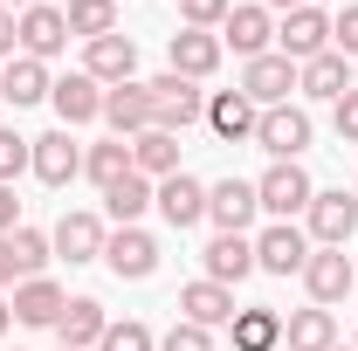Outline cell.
Instances as JSON below:
<instances>
[{
  "label": "cell",
  "mask_w": 358,
  "mask_h": 351,
  "mask_svg": "<svg viewBox=\"0 0 358 351\" xmlns=\"http://www.w3.org/2000/svg\"><path fill=\"white\" fill-rule=\"evenodd\" d=\"M179 324H200V331H214V324H234V289L227 282H186L179 289Z\"/></svg>",
  "instance_id": "17"
},
{
  "label": "cell",
  "mask_w": 358,
  "mask_h": 351,
  "mask_svg": "<svg viewBox=\"0 0 358 351\" xmlns=\"http://www.w3.org/2000/svg\"><path fill=\"white\" fill-rule=\"evenodd\" d=\"M303 220H310L303 234H310L317 248H345V241H352V227H358V200L345 193V186H324L310 207H303Z\"/></svg>",
  "instance_id": "3"
},
{
  "label": "cell",
  "mask_w": 358,
  "mask_h": 351,
  "mask_svg": "<svg viewBox=\"0 0 358 351\" xmlns=\"http://www.w3.org/2000/svg\"><path fill=\"white\" fill-rule=\"evenodd\" d=\"M331 48V14L324 7H296V14H282V28H275V55H289L296 69L317 62Z\"/></svg>",
  "instance_id": "5"
},
{
  "label": "cell",
  "mask_w": 358,
  "mask_h": 351,
  "mask_svg": "<svg viewBox=\"0 0 358 351\" xmlns=\"http://www.w3.org/2000/svg\"><path fill=\"white\" fill-rule=\"evenodd\" d=\"M152 193H159V186H152L145 173H124L117 186H103V214L117 220V227H138V214L152 207Z\"/></svg>",
  "instance_id": "30"
},
{
  "label": "cell",
  "mask_w": 358,
  "mask_h": 351,
  "mask_svg": "<svg viewBox=\"0 0 358 351\" xmlns=\"http://www.w3.org/2000/svg\"><path fill=\"white\" fill-rule=\"evenodd\" d=\"M303 289H310V303L317 310H331V303H345L358 289V268L345 248H310V262H303Z\"/></svg>",
  "instance_id": "4"
},
{
  "label": "cell",
  "mask_w": 358,
  "mask_h": 351,
  "mask_svg": "<svg viewBox=\"0 0 358 351\" xmlns=\"http://www.w3.org/2000/svg\"><path fill=\"white\" fill-rule=\"evenodd\" d=\"M331 48H338V55H358V7L331 14Z\"/></svg>",
  "instance_id": "39"
},
{
  "label": "cell",
  "mask_w": 358,
  "mask_h": 351,
  "mask_svg": "<svg viewBox=\"0 0 358 351\" xmlns=\"http://www.w3.org/2000/svg\"><path fill=\"white\" fill-rule=\"evenodd\" d=\"M48 248L62 262H103V220L96 214H62L55 234H48Z\"/></svg>",
  "instance_id": "20"
},
{
  "label": "cell",
  "mask_w": 358,
  "mask_h": 351,
  "mask_svg": "<svg viewBox=\"0 0 358 351\" xmlns=\"http://www.w3.org/2000/svg\"><path fill=\"white\" fill-rule=\"evenodd\" d=\"M255 214H262V200H255V179H221V186H207V220H214L221 234H241Z\"/></svg>",
  "instance_id": "12"
},
{
  "label": "cell",
  "mask_w": 358,
  "mask_h": 351,
  "mask_svg": "<svg viewBox=\"0 0 358 351\" xmlns=\"http://www.w3.org/2000/svg\"><path fill=\"white\" fill-rule=\"evenodd\" d=\"M14 282V248H7V234H0V289Z\"/></svg>",
  "instance_id": "42"
},
{
  "label": "cell",
  "mask_w": 358,
  "mask_h": 351,
  "mask_svg": "<svg viewBox=\"0 0 358 351\" xmlns=\"http://www.w3.org/2000/svg\"><path fill=\"white\" fill-rule=\"evenodd\" d=\"M296 89H303V96H317V103H338V96L352 89V55L324 48L317 62H303V69H296Z\"/></svg>",
  "instance_id": "22"
},
{
  "label": "cell",
  "mask_w": 358,
  "mask_h": 351,
  "mask_svg": "<svg viewBox=\"0 0 358 351\" xmlns=\"http://www.w3.org/2000/svg\"><path fill=\"white\" fill-rule=\"evenodd\" d=\"M331 124H338V138H345V145H358V83L331 103Z\"/></svg>",
  "instance_id": "38"
},
{
  "label": "cell",
  "mask_w": 358,
  "mask_h": 351,
  "mask_svg": "<svg viewBox=\"0 0 358 351\" xmlns=\"http://www.w3.org/2000/svg\"><path fill=\"white\" fill-rule=\"evenodd\" d=\"M83 76H96L103 89L138 83V42L131 35H96V42H83Z\"/></svg>",
  "instance_id": "10"
},
{
  "label": "cell",
  "mask_w": 358,
  "mask_h": 351,
  "mask_svg": "<svg viewBox=\"0 0 358 351\" xmlns=\"http://www.w3.org/2000/svg\"><path fill=\"white\" fill-rule=\"evenodd\" d=\"M262 7H282V14H296V7H310V0H262Z\"/></svg>",
  "instance_id": "44"
},
{
  "label": "cell",
  "mask_w": 358,
  "mask_h": 351,
  "mask_svg": "<svg viewBox=\"0 0 358 351\" xmlns=\"http://www.w3.org/2000/svg\"><path fill=\"white\" fill-rule=\"evenodd\" d=\"M227 7H234V0H179L186 28H221V21H227Z\"/></svg>",
  "instance_id": "37"
},
{
  "label": "cell",
  "mask_w": 358,
  "mask_h": 351,
  "mask_svg": "<svg viewBox=\"0 0 358 351\" xmlns=\"http://www.w3.org/2000/svg\"><path fill=\"white\" fill-rule=\"evenodd\" d=\"M48 89H55V83H48V62H35V55H14V62L0 69V96H7L14 110H28V103H42Z\"/></svg>",
  "instance_id": "25"
},
{
  "label": "cell",
  "mask_w": 358,
  "mask_h": 351,
  "mask_svg": "<svg viewBox=\"0 0 358 351\" xmlns=\"http://www.w3.org/2000/svg\"><path fill=\"white\" fill-rule=\"evenodd\" d=\"M227 331H234V351H282V317H275V310H234V324H227Z\"/></svg>",
  "instance_id": "29"
},
{
  "label": "cell",
  "mask_w": 358,
  "mask_h": 351,
  "mask_svg": "<svg viewBox=\"0 0 358 351\" xmlns=\"http://www.w3.org/2000/svg\"><path fill=\"white\" fill-rule=\"evenodd\" d=\"M352 351H358V345H352Z\"/></svg>",
  "instance_id": "48"
},
{
  "label": "cell",
  "mask_w": 358,
  "mask_h": 351,
  "mask_svg": "<svg viewBox=\"0 0 358 351\" xmlns=\"http://www.w3.org/2000/svg\"><path fill=\"white\" fill-rule=\"evenodd\" d=\"M28 173L42 179V186H69V179L83 173V145H76L69 131L35 138V152H28Z\"/></svg>",
  "instance_id": "13"
},
{
  "label": "cell",
  "mask_w": 358,
  "mask_h": 351,
  "mask_svg": "<svg viewBox=\"0 0 358 351\" xmlns=\"http://www.w3.org/2000/svg\"><path fill=\"white\" fill-rule=\"evenodd\" d=\"M62 21H69V35H83V42L117 35V0H69V7H62Z\"/></svg>",
  "instance_id": "31"
},
{
  "label": "cell",
  "mask_w": 358,
  "mask_h": 351,
  "mask_svg": "<svg viewBox=\"0 0 358 351\" xmlns=\"http://www.w3.org/2000/svg\"><path fill=\"white\" fill-rule=\"evenodd\" d=\"M7 248H14V275H21V282H28V275H42L48 255H55L42 227H14V234H7Z\"/></svg>",
  "instance_id": "33"
},
{
  "label": "cell",
  "mask_w": 358,
  "mask_h": 351,
  "mask_svg": "<svg viewBox=\"0 0 358 351\" xmlns=\"http://www.w3.org/2000/svg\"><path fill=\"white\" fill-rule=\"evenodd\" d=\"M55 351H69V345H55Z\"/></svg>",
  "instance_id": "47"
},
{
  "label": "cell",
  "mask_w": 358,
  "mask_h": 351,
  "mask_svg": "<svg viewBox=\"0 0 358 351\" xmlns=\"http://www.w3.org/2000/svg\"><path fill=\"white\" fill-rule=\"evenodd\" d=\"M131 173H145L152 186L179 173V138L173 131H138L131 138Z\"/></svg>",
  "instance_id": "26"
},
{
  "label": "cell",
  "mask_w": 358,
  "mask_h": 351,
  "mask_svg": "<svg viewBox=\"0 0 358 351\" xmlns=\"http://www.w3.org/2000/svg\"><path fill=\"white\" fill-rule=\"evenodd\" d=\"M152 131H186V124H200V117H207V96H200V89L186 83V76H173V69H166V76H152Z\"/></svg>",
  "instance_id": "1"
},
{
  "label": "cell",
  "mask_w": 358,
  "mask_h": 351,
  "mask_svg": "<svg viewBox=\"0 0 358 351\" xmlns=\"http://www.w3.org/2000/svg\"><path fill=\"white\" fill-rule=\"evenodd\" d=\"M331 351H345V345H331Z\"/></svg>",
  "instance_id": "46"
},
{
  "label": "cell",
  "mask_w": 358,
  "mask_h": 351,
  "mask_svg": "<svg viewBox=\"0 0 358 351\" xmlns=\"http://www.w3.org/2000/svg\"><path fill=\"white\" fill-rule=\"evenodd\" d=\"M338 345V324H331V310H296V317H282V351H331Z\"/></svg>",
  "instance_id": "28"
},
{
  "label": "cell",
  "mask_w": 358,
  "mask_h": 351,
  "mask_svg": "<svg viewBox=\"0 0 358 351\" xmlns=\"http://www.w3.org/2000/svg\"><path fill=\"white\" fill-rule=\"evenodd\" d=\"M14 21H21V55H35V62H55V55L69 48L62 7H28V14H14Z\"/></svg>",
  "instance_id": "18"
},
{
  "label": "cell",
  "mask_w": 358,
  "mask_h": 351,
  "mask_svg": "<svg viewBox=\"0 0 358 351\" xmlns=\"http://www.w3.org/2000/svg\"><path fill=\"white\" fill-rule=\"evenodd\" d=\"M103 331H110V317H103L96 296H69L62 317H55V338H62L69 351H96V345H103Z\"/></svg>",
  "instance_id": "19"
},
{
  "label": "cell",
  "mask_w": 358,
  "mask_h": 351,
  "mask_svg": "<svg viewBox=\"0 0 358 351\" xmlns=\"http://www.w3.org/2000/svg\"><path fill=\"white\" fill-rule=\"evenodd\" d=\"M83 173L96 186H117V179L131 173V138H103V145H90L83 152Z\"/></svg>",
  "instance_id": "32"
},
{
  "label": "cell",
  "mask_w": 358,
  "mask_h": 351,
  "mask_svg": "<svg viewBox=\"0 0 358 351\" xmlns=\"http://www.w3.org/2000/svg\"><path fill=\"white\" fill-rule=\"evenodd\" d=\"M159 351H214V331H200V324H173V331L159 338Z\"/></svg>",
  "instance_id": "36"
},
{
  "label": "cell",
  "mask_w": 358,
  "mask_h": 351,
  "mask_svg": "<svg viewBox=\"0 0 358 351\" xmlns=\"http://www.w3.org/2000/svg\"><path fill=\"white\" fill-rule=\"evenodd\" d=\"M255 200H262V214L289 220V214H303V207L317 200V186H310V173H303L296 159H275V166L255 179Z\"/></svg>",
  "instance_id": "2"
},
{
  "label": "cell",
  "mask_w": 358,
  "mask_h": 351,
  "mask_svg": "<svg viewBox=\"0 0 358 351\" xmlns=\"http://www.w3.org/2000/svg\"><path fill=\"white\" fill-rule=\"evenodd\" d=\"M103 268H110L117 282H145V275L159 268V241H152L145 227H117V234H103Z\"/></svg>",
  "instance_id": "9"
},
{
  "label": "cell",
  "mask_w": 358,
  "mask_h": 351,
  "mask_svg": "<svg viewBox=\"0 0 358 351\" xmlns=\"http://www.w3.org/2000/svg\"><path fill=\"white\" fill-rule=\"evenodd\" d=\"M255 117H262V110H255V103H248L241 89H221V96H207V124H214V131H221L227 145L255 138Z\"/></svg>",
  "instance_id": "27"
},
{
  "label": "cell",
  "mask_w": 358,
  "mask_h": 351,
  "mask_svg": "<svg viewBox=\"0 0 358 351\" xmlns=\"http://www.w3.org/2000/svg\"><path fill=\"white\" fill-rule=\"evenodd\" d=\"M200 262H207V282H227V289H234L241 275H255V241H248V234H214Z\"/></svg>",
  "instance_id": "23"
},
{
  "label": "cell",
  "mask_w": 358,
  "mask_h": 351,
  "mask_svg": "<svg viewBox=\"0 0 358 351\" xmlns=\"http://www.w3.org/2000/svg\"><path fill=\"white\" fill-rule=\"evenodd\" d=\"M7 324H14V303H0V331H7Z\"/></svg>",
  "instance_id": "45"
},
{
  "label": "cell",
  "mask_w": 358,
  "mask_h": 351,
  "mask_svg": "<svg viewBox=\"0 0 358 351\" xmlns=\"http://www.w3.org/2000/svg\"><path fill=\"white\" fill-rule=\"evenodd\" d=\"M0 7H7V14H28V7H42V0H0Z\"/></svg>",
  "instance_id": "43"
},
{
  "label": "cell",
  "mask_w": 358,
  "mask_h": 351,
  "mask_svg": "<svg viewBox=\"0 0 358 351\" xmlns=\"http://www.w3.org/2000/svg\"><path fill=\"white\" fill-rule=\"evenodd\" d=\"M152 207L166 214V227H200V220H207V186L193 173H173V179H159Z\"/></svg>",
  "instance_id": "14"
},
{
  "label": "cell",
  "mask_w": 358,
  "mask_h": 351,
  "mask_svg": "<svg viewBox=\"0 0 358 351\" xmlns=\"http://www.w3.org/2000/svg\"><path fill=\"white\" fill-rule=\"evenodd\" d=\"M166 62H173V76H186V83H207V76L221 69V35H207V28H179L173 42H166Z\"/></svg>",
  "instance_id": "11"
},
{
  "label": "cell",
  "mask_w": 358,
  "mask_h": 351,
  "mask_svg": "<svg viewBox=\"0 0 358 351\" xmlns=\"http://www.w3.org/2000/svg\"><path fill=\"white\" fill-rule=\"evenodd\" d=\"M103 124H110L117 138L152 131V89H145V83H117V89H103Z\"/></svg>",
  "instance_id": "21"
},
{
  "label": "cell",
  "mask_w": 358,
  "mask_h": 351,
  "mask_svg": "<svg viewBox=\"0 0 358 351\" xmlns=\"http://www.w3.org/2000/svg\"><path fill=\"white\" fill-rule=\"evenodd\" d=\"M14 48H21V21L0 7V62H14Z\"/></svg>",
  "instance_id": "40"
},
{
  "label": "cell",
  "mask_w": 358,
  "mask_h": 351,
  "mask_svg": "<svg viewBox=\"0 0 358 351\" xmlns=\"http://www.w3.org/2000/svg\"><path fill=\"white\" fill-rule=\"evenodd\" d=\"M255 145H262L268 159H303V145H310V110H296V103H275L255 117Z\"/></svg>",
  "instance_id": "8"
},
{
  "label": "cell",
  "mask_w": 358,
  "mask_h": 351,
  "mask_svg": "<svg viewBox=\"0 0 358 351\" xmlns=\"http://www.w3.org/2000/svg\"><path fill=\"white\" fill-rule=\"evenodd\" d=\"M62 289L48 282V275H28L21 289H14V324H35V331H55V317H62Z\"/></svg>",
  "instance_id": "24"
},
{
  "label": "cell",
  "mask_w": 358,
  "mask_h": 351,
  "mask_svg": "<svg viewBox=\"0 0 358 351\" xmlns=\"http://www.w3.org/2000/svg\"><path fill=\"white\" fill-rule=\"evenodd\" d=\"M303 262H310V234L296 220H275V227L255 234V268H268V275H303Z\"/></svg>",
  "instance_id": "7"
},
{
  "label": "cell",
  "mask_w": 358,
  "mask_h": 351,
  "mask_svg": "<svg viewBox=\"0 0 358 351\" xmlns=\"http://www.w3.org/2000/svg\"><path fill=\"white\" fill-rule=\"evenodd\" d=\"M96 351H159V345H152V331H145L138 317H124V324L103 331V345H96Z\"/></svg>",
  "instance_id": "35"
},
{
  "label": "cell",
  "mask_w": 358,
  "mask_h": 351,
  "mask_svg": "<svg viewBox=\"0 0 358 351\" xmlns=\"http://www.w3.org/2000/svg\"><path fill=\"white\" fill-rule=\"evenodd\" d=\"M234 89H241L255 110H275V103H289V89H296V62L268 48V55H255V62L241 69V83H234Z\"/></svg>",
  "instance_id": "6"
},
{
  "label": "cell",
  "mask_w": 358,
  "mask_h": 351,
  "mask_svg": "<svg viewBox=\"0 0 358 351\" xmlns=\"http://www.w3.org/2000/svg\"><path fill=\"white\" fill-rule=\"evenodd\" d=\"M268 42H275V21H268V7H227V21H221V48H234L241 62H255V55H268Z\"/></svg>",
  "instance_id": "15"
},
{
  "label": "cell",
  "mask_w": 358,
  "mask_h": 351,
  "mask_svg": "<svg viewBox=\"0 0 358 351\" xmlns=\"http://www.w3.org/2000/svg\"><path fill=\"white\" fill-rule=\"evenodd\" d=\"M48 103H55L62 131H76V124H90V117H103V83L76 69V76H62V83L48 89Z\"/></svg>",
  "instance_id": "16"
},
{
  "label": "cell",
  "mask_w": 358,
  "mask_h": 351,
  "mask_svg": "<svg viewBox=\"0 0 358 351\" xmlns=\"http://www.w3.org/2000/svg\"><path fill=\"white\" fill-rule=\"evenodd\" d=\"M14 214H21V200H14V186H0V234H14V227H21Z\"/></svg>",
  "instance_id": "41"
},
{
  "label": "cell",
  "mask_w": 358,
  "mask_h": 351,
  "mask_svg": "<svg viewBox=\"0 0 358 351\" xmlns=\"http://www.w3.org/2000/svg\"><path fill=\"white\" fill-rule=\"evenodd\" d=\"M28 152H35V138H21V131H0V186H14V179L28 173Z\"/></svg>",
  "instance_id": "34"
}]
</instances>
